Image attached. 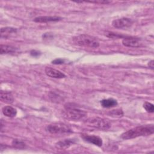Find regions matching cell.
<instances>
[{
    "label": "cell",
    "instance_id": "obj_17",
    "mask_svg": "<svg viewBox=\"0 0 154 154\" xmlns=\"http://www.w3.org/2000/svg\"><path fill=\"white\" fill-rule=\"evenodd\" d=\"M12 146L16 148L19 149H22L25 147V144L21 140H19L18 139H14L12 141Z\"/></svg>",
    "mask_w": 154,
    "mask_h": 154
},
{
    "label": "cell",
    "instance_id": "obj_2",
    "mask_svg": "<svg viewBox=\"0 0 154 154\" xmlns=\"http://www.w3.org/2000/svg\"><path fill=\"white\" fill-rule=\"evenodd\" d=\"M73 43L78 46L88 47L91 48H97L99 46V42L97 38L87 35L81 34L73 37Z\"/></svg>",
    "mask_w": 154,
    "mask_h": 154
},
{
    "label": "cell",
    "instance_id": "obj_19",
    "mask_svg": "<svg viewBox=\"0 0 154 154\" xmlns=\"http://www.w3.org/2000/svg\"><path fill=\"white\" fill-rule=\"evenodd\" d=\"M76 2H90V3H95V4H106L110 3V1H76Z\"/></svg>",
    "mask_w": 154,
    "mask_h": 154
},
{
    "label": "cell",
    "instance_id": "obj_20",
    "mask_svg": "<svg viewBox=\"0 0 154 154\" xmlns=\"http://www.w3.org/2000/svg\"><path fill=\"white\" fill-rule=\"evenodd\" d=\"M64 63V60L61 58H56L52 61V63L54 64H61Z\"/></svg>",
    "mask_w": 154,
    "mask_h": 154
},
{
    "label": "cell",
    "instance_id": "obj_12",
    "mask_svg": "<svg viewBox=\"0 0 154 154\" xmlns=\"http://www.w3.org/2000/svg\"><path fill=\"white\" fill-rule=\"evenodd\" d=\"M74 143L73 139H65L62 141H60L55 144L56 148L58 149H66L69 148L72 144Z\"/></svg>",
    "mask_w": 154,
    "mask_h": 154
},
{
    "label": "cell",
    "instance_id": "obj_18",
    "mask_svg": "<svg viewBox=\"0 0 154 154\" xmlns=\"http://www.w3.org/2000/svg\"><path fill=\"white\" fill-rule=\"evenodd\" d=\"M143 108L146 109V111L148 112H153L154 111V106L152 103L149 102H145L143 103Z\"/></svg>",
    "mask_w": 154,
    "mask_h": 154
},
{
    "label": "cell",
    "instance_id": "obj_8",
    "mask_svg": "<svg viewBox=\"0 0 154 154\" xmlns=\"http://www.w3.org/2000/svg\"><path fill=\"white\" fill-rule=\"evenodd\" d=\"M45 72L47 76L51 78H63L66 77V75H64V73H63L60 70H58L51 67H46L45 69Z\"/></svg>",
    "mask_w": 154,
    "mask_h": 154
},
{
    "label": "cell",
    "instance_id": "obj_11",
    "mask_svg": "<svg viewBox=\"0 0 154 154\" xmlns=\"http://www.w3.org/2000/svg\"><path fill=\"white\" fill-rule=\"evenodd\" d=\"M0 99L2 102L6 103H12L14 101V98L10 92L1 91L0 93Z\"/></svg>",
    "mask_w": 154,
    "mask_h": 154
},
{
    "label": "cell",
    "instance_id": "obj_16",
    "mask_svg": "<svg viewBox=\"0 0 154 154\" xmlns=\"http://www.w3.org/2000/svg\"><path fill=\"white\" fill-rule=\"evenodd\" d=\"M16 50V48L10 45H1L0 46V52L1 54H9L14 52Z\"/></svg>",
    "mask_w": 154,
    "mask_h": 154
},
{
    "label": "cell",
    "instance_id": "obj_10",
    "mask_svg": "<svg viewBox=\"0 0 154 154\" xmlns=\"http://www.w3.org/2000/svg\"><path fill=\"white\" fill-rule=\"evenodd\" d=\"M61 19L58 16H38L34 18V21L37 23H47L49 22H57Z\"/></svg>",
    "mask_w": 154,
    "mask_h": 154
},
{
    "label": "cell",
    "instance_id": "obj_6",
    "mask_svg": "<svg viewBox=\"0 0 154 154\" xmlns=\"http://www.w3.org/2000/svg\"><path fill=\"white\" fill-rule=\"evenodd\" d=\"M133 23L132 19L127 17L117 19L112 22V25L116 28H126L131 26Z\"/></svg>",
    "mask_w": 154,
    "mask_h": 154
},
{
    "label": "cell",
    "instance_id": "obj_14",
    "mask_svg": "<svg viewBox=\"0 0 154 154\" xmlns=\"http://www.w3.org/2000/svg\"><path fill=\"white\" fill-rule=\"evenodd\" d=\"M100 103L103 108H111L117 105V102L113 98H109L106 99H103L100 101Z\"/></svg>",
    "mask_w": 154,
    "mask_h": 154
},
{
    "label": "cell",
    "instance_id": "obj_7",
    "mask_svg": "<svg viewBox=\"0 0 154 154\" xmlns=\"http://www.w3.org/2000/svg\"><path fill=\"white\" fill-rule=\"evenodd\" d=\"M81 137L82 138L91 144H93L97 146L100 147L102 145V139L96 135H87V134H82L81 135Z\"/></svg>",
    "mask_w": 154,
    "mask_h": 154
},
{
    "label": "cell",
    "instance_id": "obj_15",
    "mask_svg": "<svg viewBox=\"0 0 154 154\" xmlns=\"http://www.w3.org/2000/svg\"><path fill=\"white\" fill-rule=\"evenodd\" d=\"M16 29L11 27H4L1 29V38H7L11 34L16 32Z\"/></svg>",
    "mask_w": 154,
    "mask_h": 154
},
{
    "label": "cell",
    "instance_id": "obj_21",
    "mask_svg": "<svg viewBox=\"0 0 154 154\" xmlns=\"http://www.w3.org/2000/svg\"><path fill=\"white\" fill-rule=\"evenodd\" d=\"M31 55L33 57H37L40 55V53L38 51H37L35 50H33L31 52Z\"/></svg>",
    "mask_w": 154,
    "mask_h": 154
},
{
    "label": "cell",
    "instance_id": "obj_3",
    "mask_svg": "<svg viewBox=\"0 0 154 154\" xmlns=\"http://www.w3.org/2000/svg\"><path fill=\"white\" fill-rule=\"evenodd\" d=\"M87 113L74 106L69 105L65 106V110L63 112V116L68 119L72 120H79L85 117Z\"/></svg>",
    "mask_w": 154,
    "mask_h": 154
},
{
    "label": "cell",
    "instance_id": "obj_13",
    "mask_svg": "<svg viewBox=\"0 0 154 154\" xmlns=\"http://www.w3.org/2000/svg\"><path fill=\"white\" fill-rule=\"evenodd\" d=\"M2 111L4 115L8 117H14L17 114V110L11 106H5L2 108Z\"/></svg>",
    "mask_w": 154,
    "mask_h": 154
},
{
    "label": "cell",
    "instance_id": "obj_5",
    "mask_svg": "<svg viewBox=\"0 0 154 154\" xmlns=\"http://www.w3.org/2000/svg\"><path fill=\"white\" fill-rule=\"evenodd\" d=\"M46 129L51 134H64L72 132L70 127L63 123H53L48 125Z\"/></svg>",
    "mask_w": 154,
    "mask_h": 154
},
{
    "label": "cell",
    "instance_id": "obj_22",
    "mask_svg": "<svg viewBox=\"0 0 154 154\" xmlns=\"http://www.w3.org/2000/svg\"><path fill=\"white\" fill-rule=\"evenodd\" d=\"M148 66L151 69H153L154 67V61L153 60H151L148 63Z\"/></svg>",
    "mask_w": 154,
    "mask_h": 154
},
{
    "label": "cell",
    "instance_id": "obj_9",
    "mask_svg": "<svg viewBox=\"0 0 154 154\" xmlns=\"http://www.w3.org/2000/svg\"><path fill=\"white\" fill-rule=\"evenodd\" d=\"M122 44L126 47L137 48L140 45V40L137 38L134 37H125L122 40Z\"/></svg>",
    "mask_w": 154,
    "mask_h": 154
},
{
    "label": "cell",
    "instance_id": "obj_4",
    "mask_svg": "<svg viewBox=\"0 0 154 154\" xmlns=\"http://www.w3.org/2000/svg\"><path fill=\"white\" fill-rule=\"evenodd\" d=\"M85 123L90 126L100 130H107L111 127V123L108 120L99 117L88 119L86 120Z\"/></svg>",
    "mask_w": 154,
    "mask_h": 154
},
{
    "label": "cell",
    "instance_id": "obj_1",
    "mask_svg": "<svg viewBox=\"0 0 154 154\" xmlns=\"http://www.w3.org/2000/svg\"><path fill=\"white\" fill-rule=\"evenodd\" d=\"M153 132L154 126L153 125H141L135 127L125 132L122 134L121 137L124 140H128L140 136L150 135L153 134Z\"/></svg>",
    "mask_w": 154,
    "mask_h": 154
}]
</instances>
